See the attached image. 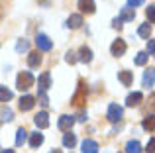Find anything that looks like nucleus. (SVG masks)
Masks as SVG:
<instances>
[{
	"instance_id": "1",
	"label": "nucleus",
	"mask_w": 155,
	"mask_h": 153,
	"mask_svg": "<svg viewBox=\"0 0 155 153\" xmlns=\"http://www.w3.org/2000/svg\"><path fill=\"white\" fill-rule=\"evenodd\" d=\"M31 84H34V75H31L30 71H22V73L18 75V79H16V86H18L20 90H28Z\"/></svg>"
},
{
	"instance_id": "2",
	"label": "nucleus",
	"mask_w": 155,
	"mask_h": 153,
	"mask_svg": "<svg viewBox=\"0 0 155 153\" xmlns=\"http://www.w3.org/2000/svg\"><path fill=\"white\" fill-rule=\"evenodd\" d=\"M106 118H108V122H112V124L122 122V118H124V110H122V106H118V104H110Z\"/></svg>"
},
{
	"instance_id": "3",
	"label": "nucleus",
	"mask_w": 155,
	"mask_h": 153,
	"mask_svg": "<svg viewBox=\"0 0 155 153\" xmlns=\"http://www.w3.org/2000/svg\"><path fill=\"white\" fill-rule=\"evenodd\" d=\"M83 102H87V86L83 80H79V88H77L75 96H73V104L75 106H83Z\"/></svg>"
},
{
	"instance_id": "4",
	"label": "nucleus",
	"mask_w": 155,
	"mask_h": 153,
	"mask_svg": "<svg viewBox=\"0 0 155 153\" xmlns=\"http://www.w3.org/2000/svg\"><path fill=\"white\" fill-rule=\"evenodd\" d=\"M35 45H38L39 51H51L53 47V41L49 37H47L45 34H38V37H35Z\"/></svg>"
},
{
	"instance_id": "5",
	"label": "nucleus",
	"mask_w": 155,
	"mask_h": 153,
	"mask_svg": "<svg viewBox=\"0 0 155 153\" xmlns=\"http://www.w3.org/2000/svg\"><path fill=\"white\" fill-rule=\"evenodd\" d=\"M126 49H128V45H126L124 39H116V41L110 45V53H112L114 57H122V55L126 53Z\"/></svg>"
},
{
	"instance_id": "6",
	"label": "nucleus",
	"mask_w": 155,
	"mask_h": 153,
	"mask_svg": "<svg viewBox=\"0 0 155 153\" xmlns=\"http://www.w3.org/2000/svg\"><path fill=\"white\" fill-rule=\"evenodd\" d=\"M75 126V118L73 116H61L59 118V122H57V128H59L61 132H71V128Z\"/></svg>"
},
{
	"instance_id": "7",
	"label": "nucleus",
	"mask_w": 155,
	"mask_h": 153,
	"mask_svg": "<svg viewBox=\"0 0 155 153\" xmlns=\"http://www.w3.org/2000/svg\"><path fill=\"white\" fill-rule=\"evenodd\" d=\"M34 122L39 130H45V128H49V114L47 112H39V114H35Z\"/></svg>"
},
{
	"instance_id": "8",
	"label": "nucleus",
	"mask_w": 155,
	"mask_h": 153,
	"mask_svg": "<svg viewBox=\"0 0 155 153\" xmlns=\"http://www.w3.org/2000/svg\"><path fill=\"white\" fill-rule=\"evenodd\" d=\"M51 86V75L49 73H43V75H39V79H38V90L39 92H47V88Z\"/></svg>"
},
{
	"instance_id": "9",
	"label": "nucleus",
	"mask_w": 155,
	"mask_h": 153,
	"mask_svg": "<svg viewBox=\"0 0 155 153\" xmlns=\"http://www.w3.org/2000/svg\"><path fill=\"white\" fill-rule=\"evenodd\" d=\"M20 110L22 112H28V110H31V108L35 106V98L34 96H30V94H26V96H22V98H20Z\"/></svg>"
},
{
	"instance_id": "10",
	"label": "nucleus",
	"mask_w": 155,
	"mask_h": 153,
	"mask_svg": "<svg viewBox=\"0 0 155 153\" xmlns=\"http://www.w3.org/2000/svg\"><path fill=\"white\" fill-rule=\"evenodd\" d=\"M79 8L83 14H94L96 4H94V0H79Z\"/></svg>"
},
{
	"instance_id": "11",
	"label": "nucleus",
	"mask_w": 155,
	"mask_h": 153,
	"mask_svg": "<svg viewBox=\"0 0 155 153\" xmlns=\"http://www.w3.org/2000/svg\"><path fill=\"white\" fill-rule=\"evenodd\" d=\"M141 100H143V94H141V92H132V94H128V98H126V106H130V108L140 106Z\"/></svg>"
},
{
	"instance_id": "12",
	"label": "nucleus",
	"mask_w": 155,
	"mask_h": 153,
	"mask_svg": "<svg viewBox=\"0 0 155 153\" xmlns=\"http://www.w3.org/2000/svg\"><path fill=\"white\" fill-rule=\"evenodd\" d=\"M81 149H83V153H98V143L94 139H84L81 143Z\"/></svg>"
},
{
	"instance_id": "13",
	"label": "nucleus",
	"mask_w": 155,
	"mask_h": 153,
	"mask_svg": "<svg viewBox=\"0 0 155 153\" xmlns=\"http://www.w3.org/2000/svg\"><path fill=\"white\" fill-rule=\"evenodd\" d=\"M77 61L91 63V61H92V51H91V47H87V45L81 47V49H79V57H77Z\"/></svg>"
},
{
	"instance_id": "14",
	"label": "nucleus",
	"mask_w": 155,
	"mask_h": 153,
	"mask_svg": "<svg viewBox=\"0 0 155 153\" xmlns=\"http://www.w3.org/2000/svg\"><path fill=\"white\" fill-rule=\"evenodd\" d=\"M83 26V16L81 14H71L67 18V28H71V30H77V28Z\"/></svg>"
},
{
	"instance_id": "15",
	"label": "nucleus",
	"mask_w": 155,
	"mask_h": 153,
	"mask_svg": "<svg viewBox=\"0 0 155 153\" xmlns=\"http://www.w3.org/2000/svg\"><path fill=\"white\" fill-rule=\"evenodd\" d=\"M28 65H30L31 69L41 65V55H39V51H30V53H28Z\"/></svg>"
},
{
	"instance_id": "16",
	"label": "nucleus",
	"mask_w": 155,
	"mask_h": 153,
	"mask_svg": "<svg viewBox=\"0 0 155 153\" xmlns=\"http://www.w3.org/2000/svg\"><path fill=\"white\" fill-rule=\"evenodd\" d=\"M118 18L122 20V22H132L134 18H136V10H134V8H122V12H120V16H118Z\"/></svg>"
},
{
	"instance_id": "17",
	"label": "nucleus",
	"mask_w": 155,
	"mask_h": 153,
	"mask_svg": "<svg viewBox=\"0 0 155 153\" xmlns=\"http://www.w3.org/2000/svg\"><path fill=\"white\" fill-rule=\"evenodd\" d=\"M118 79L122 80L124 86H130L132 80H134V75H132V71H120V73H118Z\"/></svg>"
},
{
	"instance_id": "18",
	"label": "nucleus",
	"mask_w": 155,
	"mask_h": 153,
	"mask_svg": "<svg viewBox=\"0 0 155 153\" xmlns=\"http://www.w3.org/2000/svg\"><path fill=\"white\" fill-rule=\"evenodd\" d=\"M43 143V134H39V132H34V134H30V145L34 147H39Z\"/></svg>"
},
{
	"instance_id": "19",
	"label": "nucleus",
	"mask_w": 155,
	"mask_h": 153,
	"mask_svg": "<svg viewBox=\"0 0 155 153\" xmlns=\"http://www.w3.org/2000/svg\"><path fill=\"white\" fill-rule=\"evenodd\" d=\"M75 143H77L75 134H71V132H65V135H63V145L69 147V149H73V147H75Z\"/></svg>"
},
{
	"instance_id": "20",
	"label": "nucleus",
	"mask_w": 155,
	"mask_h": 153,
	"mask_svg": "<svg viewBox=\"0 0 155 153\" xmlns=\"http://www.w3.org/2000/svg\"><path fill=\"white\" fill-rule=\"evenodd\" d=\"M126 153H141L140 142H136V139H130V142L126 143Z\"/></svg>"
},
{
	"instance_id": "21",
	"label": "nucleus",
	"mask_w": 155,
	"mask_h": 153,
	"mask_svg": "<svg viewBox=\"0 0 155 153\" xmlns=\"http://www.w3.org/2000/svg\"><path fill=\"white\" fill-rule=\"evenodd\" d=\"M26 138H28L26 128H18V132H16V145H24Z\"/></svg>"
},
{
	"instance_id": "22",
	"label": "nucleus",
	"mask_w": 155,
	"mask_h": 153,
	"mask_svg": "<svg viewBox=\"0 0 155 153\" xmlns=\"http://www.w3.org/2000/svg\"><path fill=\"white\" fill-rule=\"evenodd\" d=\"M137 34H140L141 37L149 39V37H151V24H141L140 30H137Z\"/></svg>"
},
{
	"instance_id": "23",
	"label": "nucleus",
	"mask_w": 155,
	"mask_h": 153,
	"mask_svg": "<svg viewBox=\"0 0 155 153\" xmlns=\"http://www.w3.org/2000/svg\"><path fill=\"white\" fill-rule=\"evenodd\" d=\"M153 69H149V71H145V75H143V86L145 88H151L153 86Z\"/></svg>"
},
{
	"instance_id": "24",
	"label": "nucleus",
	"mask_w": 155,
	"mask_h": 153,
	"mask_svg": "<svg viewBox=\"0 0 155 153\" xmlns=\"http://www.w3.org/2000/svg\"><path fill=\"white\" fill-rule=\"evenodd\" d=\"M12 100V90H8V86H0V102H8Z\"/></svg>"
},
{
	"instance_id": "25",
	"label": "nucleus",
	"mask_w": 155,
	"mask_h": 153,
	"mask_svg": "<svg viewBox=\"0 0 155 153\" xmlns=\"http://www.w3.org/2000/svg\"><path fill=\"white\" fill-rule=\"evenodd\" d=\"M153 116H147V118L143 120V124H141V126H143V130L145 132H149V134H153Z\"/></svg>"
},
{
	"instance_id": "26",
	"label": "nucleus",
	"mask_w": 155,
	"mask_h": 153,
	"mask_svg": "<svg viewBox=\"0 0 155 153\" xmlns=\"http://www.w3.org/2000/svg\"><path fill=\"white\" fill-rule=\"evenodd\" d=\"M28 49H30V43H28L26 39H18V43H16V51L22 53V51H28Z\"/></svg>"
},
{
	"instance_id": "27",
	"label": "nucleus",
	"mask_w": 155,
	"mask_h": 153,
	"mask_svg": "<svg viewBox=\"0 0 155 153\" xmlns=\"http://www.w3.org/2000/svg\"><path fill=\"white\" fill-rule=\"evenodd\" d=\"M147 59H149V55L145 53V51H141V53H137V57H136V65H145L147 63Z\"/></svg>"
},
{
	"instance_id": "28",
	"label": "nucleus",
	"mask_w": 155,
	"mask_h": 153,
	"mask_svg": "<svg viewBox=\"0 0 155 153\" xmlns=\"http://www.w3.org/2000/svg\"><path fill=\"white\" fill-rule=\"evenodd\" d=\"M0 120H2V122H10V120H14V112H12L10 108H4V110H2V118H0Z\"/></svg>"
},
{
	"instance_id": "29",
	"label": "nucleus",
	"mask_w": 155,
	"mask_h": 153,
	"mask_svg": "<svg viewBox=\"0 0 155 153\" xmlns=\"http://www.w3.org/2000/svg\"><path fill=\"white\" fill-rule=\"evenodd\" d=\"M38 100H39V104H41V106H49V98H47L45 92H39V94H38Z\"/></svg>"
},
{
	"instance_id": "30",
	"label": "nucleus",
	"mask_w": 155,
	"mask_h": 153,
	"mask_svg": "<svg viewBox=\"0 0 155 153\" xmlns=\"http://www.w3.org/2000/svg\"><path fill=\"white\" fill-rule=\"evenodd\" d=\"M65 61L67 63H77V53H73V51H67V55H65Z\"/></svg>"
},
{
	"instance_id": "31",
	"label": "nucleus",
	"mask_w": 155,
	"mask_h": 153,
	"mask_svg": "<svg viewBox=\"0 0 155 153\" xmlns=\"http://www.w3.org/2000/svg\"><path fill=\"white\" fill-rule=\"evenodd\" d=\"M145 14H147L149 22H153V20H155V6H149L147 10H145Z\"/></svg>"
},
{
	"instance_id": "32",
	"label": "nucleus",
	"mask_w": 155,
	"mask_h": 153,
	"mask_svg": "<svg viewBox=\"0 0 155 153\" xmlns=\"http://www.w3.org/2000/svg\"><path fill=\"white\" fill-rule=\"evenodd\" d=\"M112 28H114V30H122V20L120 18H114L112 20Z\"/></svg>"
},
{
	"instance_id": "33",
	"label": "nucleus",
	"mask_w": 155,
	"mask_h": 153,
	"mask_svg": "<svg viewBox=\"0 0 155 153\" xmlns=\"http://www.w3.org/2000/svg\"><path fill=\"white\" fill-rule=\"evenodd\" d=\"M153 49H155V47H153V39L149 37V41H147V51H145V53H147V55H153Z\"/></svg>"
},
{
	"instance_id": "34",
	"label": "nucleus",
	"mask_w": 155,
	"mask_h": 153,
	"mask_svg": "<svg viewBox=\"0 0 155 153\" xmlns=\"http://www.w3.org/2000/svg\"><path fill=\"white\" fill-rule=\"evenodd\" d=\"M141 2H143V0H128V8H136V6H140Z\"/></svg>"
},
{
	"instance_id": "35",
	"label": "nucleus",
	"mask_w": 155,
	"mask_h": 153,
	"mask_svg": "<svg viewBox=\"0 0 155 153\" xmlns=\"http://www.w3.org/2000/svg\"><path fill=\"white\" fill-rule=\"evenodd\" d=\"M145 151L153 153V138H149V143H147V147H145Z\"/></svg>"
},
{
	"instance_id": "36",
	"label": "nucleus",
	"mask_w": 155,
	"mask_h": 153,
	"mask_svg": "<svg viewBox=\"0 0 155 153\" xmlns=\"http://www.w3.org/2000/svg\"><path fill=\"white\" fill-rule=\"evenodd\" d=\"M0 153H14V149H0Z\"/></svg>"
},
{
	"instance_id": "37",
	"label": "nucleus",
	"mask_w": 155,
	"mask_h": 153,
	"mask_svg": "<svg viewBox=\"0 0 155 153\" xmlns=\"http://www.w3.org/2000/svg\"><path fill=\"white\" fill-rule=\"evenodd\" d=\"M2 18H4V12H2V8H0V22H2Z\"/></svg>"
},
{
	"instance_id": "38",
	"label": "nucleus",
	"mask_w": 155,
	"mask_h": 153,
	"mask_svg": "<svg viewBox=\"0 0 155 153\" xmlns=\"http://www.w3.org/2000/svg\"><path fill=\"white\" fill-rule=\"evenodd\" d=\"M49 153H61V149H53V151H49Z\"/></svg>"
}]
</instances>
